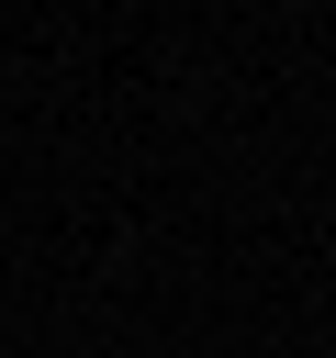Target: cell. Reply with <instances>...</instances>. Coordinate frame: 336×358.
I'll return each instance as SVG.
<instances>
[]
</instances>
